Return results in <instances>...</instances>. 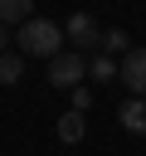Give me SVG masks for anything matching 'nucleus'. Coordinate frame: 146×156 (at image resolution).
I'll return each instance as SVG.
<instances>
[{
  "label": "nucleus",
  "mask_w": 146,
  "mask_h": 156,
  "mask_svg": "<svg viewBox=\"0 0 146 156\" xmlns=\"http://www.w3.org/2000/svg\"><path fill=\"white\" fill-rule=\"evenodd\" d=\"M24 78V54H0V83H19Z\"/></svg>",
  "instance_id": "nucleus-9"
},
{
  "label": "nucleus",
  "mask_w": 146,
  "mask_h": 156,
  "mask_svg": "<svg viewBox=\"0 0 146 156\" xmlns=\"http://www.w3.org/2000/svg\"><path fill=\"white\" fill-rule=\"evenodd\" d=\"M117 78L131 88V98H146V49H127L117 63Z\"/></svg>",
  "instance_id": "nucleus-3"
},
{
  "label": "nucleus",
  "mask_w": 146,
  "mask_h": 156,
  "mask_svg": "<svg viewBox=\"0 0 146 156\" xmlns=\"http://www.w3.org/2000/svg\"><path fill=\"white\" fill-rule=\"evenodd\" d=\"M15 44L24 58H54V54H63V29L54 20H24L15 29Z\"/></svg>",
  "instance_id": "nucleus-1"
},
{
  "label": "nucleus",
  "mask_w": 146,
  "mask_h": 156,
  "mask_svg": "<svg viewBox=\"0 0 146 156\" xmlns=\"http://www.w3.org/2000/svg\"><path fill=\"white\" fill-rule=\"evenodd\" d=\"M117 122L131 132V136H146V98H127L117 107Z\"/></svg>",
  "instance_id": "nucleus-5"
},
{
  "label": "nucleus",
  "mask_w": 146,
  "mask_h": 156,
  "mask_svg": "<svg viewBox=\"0 0 146 156\" xmlns=\"http://www.w3.org/2000/svg\"><path fill=\"white\" fill-rule=\"evenodd\" d=\"M88 73H92V78H97V83H112V78H117V58H112V54H102V49H97V54H92V58H88Z\"/></svg>",
  "instance_id": "nucleus-7"
},
{
  "label": "nucleus",
  "mask_w": 146,
  "mask_h": 156,
  "mask_svg": "<svg viewBox=\"0 0 146 156\" xmlns=\"http://www.w3.org/2000/svg\"><path fill=\"white\" fill-rule=\"evenodd\" d=\"M54 132H58V141H68V146H73V141H83V112H78V107H73V112H63Z\"/></svg>",
  "instance_id": "nucleus-6"
},
{
  "label": "nucleus",
  "mask_w": 146,
  "mask_h": 156,
  "mask_svg": "<svg viewBox=\"0 0 146 156\" xmlns=\"http://www.w3.org/2000/svg\"><path fill=\"white\" fill-rule=\"evenodd\" d=\"M83 78H88V58L78 49H63V54L49 58V83L54 88H83Z\"/></svg>",
  "instance_id": "nucleus-2"
},
{
  "label": "nucleus",
  "mask_w": 146,
  "mask_h": 156,
  "mask_svg": "<svg viewBox=\"0 0 146 156\" xmlns=\"http://www.w3.org/2000/svg\"><path fill=\"white\" fill-rule=\"evenodd\" d=\"M127 49H131L127 29H107V34H102V54H127Z\"/></svg>",
  "instance_id": "nucleus-10"
},
{
  "label": "nucleus",
  "mask_w": 146,
  "mask_h": 156,
  "mask_svg": "<svg viewBox=\"0 0 146 156\" xmlns=\"http://www.w3.org/2000/svg\"><path fill=\"white\" fill-rule=\"evenodd\" d=\"M63 39H68L73 49H102V29H97V20H92V15H68Z\"/></svg>",
  "instance_id": "nucleus-4"
},
{
  "label": "nucleus",
  "mask_w": 146,
  "mask_h": 156,
  "mask_svg": "<svg viewBox=\"0 0 146 156\" xmlns=\"http://www.w3.org/2000/svg\"><path fill=\"white\" fill-rule=\"evenodd\" d=\"M10 39H15V34H10V24H0V54H10Z\"/></svg>",
  "instance_id": "nucleus-11"
},
{
  "label": "nucleus",
  "mask_w": 146,
  "mask_h": 156,
  "mask_svg": "<svg viewBox=\"0 0 146 156\" xmlns=\"http://www.w3.org/2000/svg\"><path fill=\"white\" fill-rule=\"evenodd\" d=\"M34 0H0V24H24Z\"/></svg>",
  "instance_id": "nucleus-8"
}]
</instances>
